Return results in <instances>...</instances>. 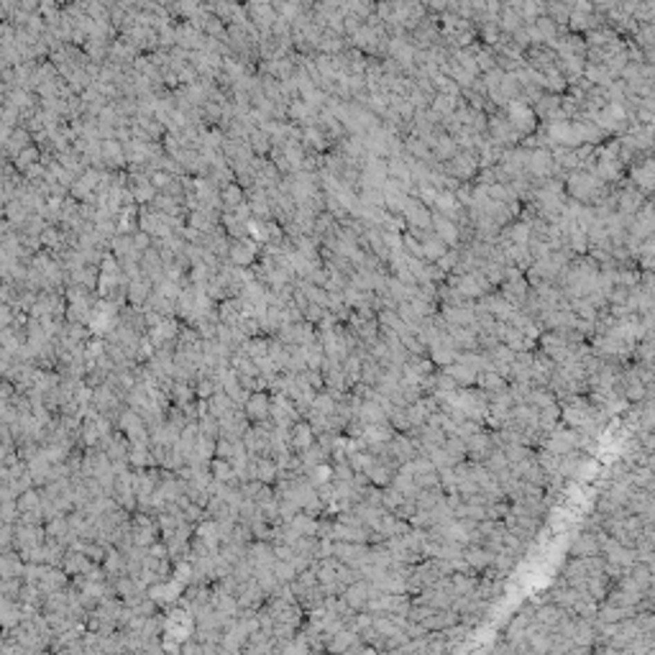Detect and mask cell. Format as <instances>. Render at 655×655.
<instances>
[{
  "mask_svg": "<svg viewBox=\"0 0 655 655\" xmlns=\"http://www.w3.org/2000/svg\"><path fill=\"white\" fill-rule=\"evenodd\" d=\"M185 584L182 581H177L174 576L167 581H156V584H152L149 586V597L156 602L159 607H164V609H169V607L179 604V599L185 597Z\"/></svg>",
  "mask_w": 655,
  "mask_h": 655,
  "instance_id": "cell-1",
  "label": "cell"
},
{
  "mask_svg": "<svg viewBox=\"0 0 655 655\" xmlns=\"http://www.w3.org/2000/svg\"><path fill=\"white\" fill-rule=\"evenodd\" d=\"M494 448H499L494 436H489V433H484V430H479L476 436H471L469 440H466V454H469L471 461L484 463L489 456L494 454Z\"/></svg>",
  "mask_w": 655,
  "mask_h": 655,
  "instance_id": "cell-2",
  "label": "cell"
},
{
  "mask_svg": "<svg viewBox=\"0 0 655 655\" xmlns=\"http://www.w3.org/2000/svg\"><path fill=\"white\" fill-rule=\"evenodd\" d=\"M256 256H259V244H256L253 238H244V241H233L231 253H228V261L235 264V267H253V264H256Z\"/></svg>",
  "mask_w": 655,
  "mask_h": 655,
  "instance_id": "cell-3",
  "label": "cell"
},
{
  "mask_svg": "<svg viewBox=\"0 0 655 655\" xmlns=\"http://www.w3.org/2000/svg\"><path fill=\"white\" fill-rule=\"evenodd\" d=\"M246 415L251 422H264L271 418V395L269 392H251L249 402L244 404Z\"/></svg>",
  "mask_w": 655,
  "mask_h": 655,
  "instance_id": "cell-4",
  "label": "cell"
},
{
  "mask_svg": "<svg viewBox=\"0 0 655 655\" xmlns=\"http://www.w3.org/2000/svg\"><path fill=\"white\" fill-rule=\"evenodd\" d=\"M102 161L113 169L126 167L128 156H126V146H123V141H118V138H102Z\"/></svg>",
  "mask_w": 655,
  "mask_h": 655,
  "instance_id": "cell-5",
  "label": "cell"
},
{
  "mask_svg": "<svg viewBox=\"0 0 655 655\" xmlns=\"http://www.w3.org/2000/svg\"><path fill=\"white\" fill-rule=\"evenodd\" d=\"M318 440V436H315V430H312V425L307 420H300L292 425V451L294 454H303V451H307L312 443Z\"/></svg>",
  "mask_w": 655,
  "mask_h": 655,
  "instance_id": "cell-6",
  "label": "cell"
},
{
  "mask_svg": "<svg viewBox=\"0 0 655 655\" xmlns=\"http://www.w3.org/2000/svg\"><path fill=\"white\" fill-rule=\"evenodd\" d=\"M445 374H451V377L456 379V384L458 386H474L476 384V379H479V371L471 369L469 364H463L456 359L454 364H448V366H443Z\"/></svg>",
  "mask_w": 655,
  "mask_h": 655,
  "instance_id": "cell-7",
  "label": "cell"
},
{
  "mask_svg": "<svg viewBox=\"0 0 655 655\" xmlns=\"http://www.w3.org/2000/svg\"><path fill=\"white\" fill-rule=\"evenodd\" d=\"M599 190V182L591 174H573L571 177V192L579 200H591Z\"/></svg>",
  "mask_w": 655,
  "mask_h": 655,
  "instance_id": "cell-8",
  "label": "cell"
},
{
  "mask_svg": "<svg viewBox=\"0 0 655 655\" xmlns=\"http://www.w3.org/2000/svg\"><path fill=\"white\" fill-rule=\"evenodd\" d=\"M208 404H210V412L218 418V420H223V418H228V415H233V410L238 407V404L233 402V397L228 395L226 389H218V392L208 400Z\"/></svg>",
  "mask_w": 655,
  "mask_h": 655,
  "instance_id": "cell-9",
  "label": "cell"
},
{
  "mask_svg": "<svg viewBox=\"0 0 655 655\" xmlns=\"http://www.w3.org/2000/svg\"><path fill=\"white\" fill-rule=\"evenodd\" d=\"M128 461H131V469H152V466H156V458H154L152 454V443H143V445L131 443Z\"/></svg>",
  "mask_w": 655,
  "mask_h": 655,
  "instance_id": "cell-10",
  "label": "cell"
},
{
  "mask_svg": "<svg viewBox=\"0 0 655 655\" xmlns=\"http://www.w3.org/2000/svg\"><path fill=\"white\" fill-rule=\"evenodd\" d=\"M31 143H34V134H31L28 128H16V131L6 138V154H8V156H16L18 152L28 149Z\"/></svg>",
  "mask_w": 655,
  "mask_h": 655,
  "instance_id": "cell-11",
  "label": "cell"
},
{
  "mask_svg": "<svg viewBox=\"0 0 655 655\" xmlns=\"http://www.w3.org/2000/svg\"><path fill=\"white\" fill-rule=\"evenodd\" d=\"M220 197H223V208L226 210H235L238 205L246 202V187L241 182H228L223 190H220Z\"/></svg>",
  "mask_w": 655,
  "mask_h": 655,
  "instance_id": "cell-12",
  "label": "cell"
},
{
  "mask_svg": "<svg viewBox=\"0 0 655 655\" xmlns=\"http://www.w3.org/2000/svg\"><path fill=\"white\" fill-rule=\"evenodd\" d=\"M131 195H134V200L138 202V205H152L154 200H156V195H159V190L152 185V179L146 177V179H138L136 185H131Z\"/></svg>",
  "mask_w": 655,
  "mask_h": 655,
  "instance_id": "cell-13",
  "label": "cell"
},
{
  "mask_svg": "<svg viewBox=\"0 0 655 655\" xmlns=\"http://www.w3.org/2000/svg\"><path fill=\"white\" fill-rule=\"evenodd\" d=\"M44 159V152L42 146H28V149H24V152H18L16 156H13V164H16V169L24 174L28 167H34V164H39V161Z\"/></svg>",
  "mask_w": 655,
  "mask_h": 655,
  "instance_id": "cell-14",
  "label": "cell"
},
{
  "mask_svg": "<svg viewBox=\"0 0 655 655\" xmlns=\"http://www.w3.org/2000/svg\"><path fill=\"white\" fill-rule=\"evenodd\" d=\"M289 525H292L300 535H318L320 517H312V514H307V512H297L292 520H289Z\"/></svg>",
  "mask_w": 655,
  "mask_h": 655,
  "instance_id": "cell-15",
  "label": "cell"
},
{
  "mask_svg": "<svg viewBox=\"0 0 655 655\" xmlns=\"http://www.w3.org/2000/svg\"><path fill=\"white\" fill-rule=\"evenodd\" d=\"M436 233L440 235L448 246H456V241H458V228L454 226V220H448V218H436Z\"/></svg>",
  "mask_w": 655,
  "mask_h": 655,
  "instance_id": "cell-16",
  "label": "cell"
},
{
  "mask_svg": "<svg viewBox=\"0 0 655 655\" xmlns=\"http://www.w3.org/2000/svg\"><path fill=\"white\" fill-rule=\"evenodd\" d=\"M635 179L643 190H655V161H647L645 167L635 169Z\"/></svg>",
  "mask_w": 655,
  "mask_h": 655,
  "instance_id": "cell-17",
  "label": "cell"
},
{
  "mask_svg": "<svg viewBox=\"0 0 655 655\" xmlns=\"http://www.w3.org/2000/svg\"><path fill=\"white\" fill-rule=\"evenodd\" d=\"M307 476H310V481L315 484V487H320V484H328V481H333V463H318L315 469L307 471Z\"/></svg>",
  "mask_w": 655,
  "mask_h": 655,
  "instance_id": "cell-18",
  "label": "cell"
},
{
  "mask_svg": "<svg viewBox=\"0 0 655 655\" xmlns=\"http://www.w3.org/2000/svg\"><path fill=\"white\" fill-rule=\"evenodd\" d=\"M274 573H277V579L282 581V584H292L294 579H297V566H294L292 561H279L274 563Z\"/></svg>",
  "mask_w": 655,
  "mask_h": 655,
  "instance_id": "cell-19",
  "label": "cell"
}]
</instances>
